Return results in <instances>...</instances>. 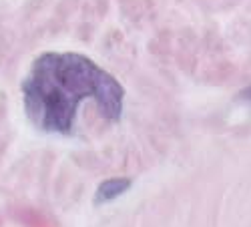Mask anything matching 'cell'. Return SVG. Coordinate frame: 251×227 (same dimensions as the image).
<instances>
[{
    "label": "cell",
    "mask_w": 251,
    "mask_h": 227,
    "mask_svg": "<svg viewBox=\"0 0 251 227\" xmlns=\"http://www.w3.org/2000/svg\"><path fill=\"white\" fill-rule=\"evenodd\" d=\"M23 97L34 127L45 133L71 135L78 105L87 99L97 102L107 121H119L125 89L85 54L45 52L23 80Z\"/></svg>",
    "instance_id": "cell-1"
},
{
    "label": "cell",
    "mask_w": 251,
    "mask_h": 227,
    "mask_svg": "<svg viewBox=\"0 0 251 227\" xmlns=\"http://www.w3.org/2000/svg\"><path fill=\"white\" fill-rule=\"evenodd\" d=\"M129 187H131V179H127V177H113V179H107V181H102V183L99 185L95 199H97V203L113 201V199H117L119 195H123Z\"/></svg>",
    "instance_id": "cell-2"
},
{
    "label": "cell",
    "mask_w": 251,
    "mask_h": 227,
    "mask_svg": "<svg viewBox=\"0 0 251 227\" xmlns=\"http://www.w3.org/2000/svg\"><path fill=\"white\" fill-rule=\"evenodd\" d=\"M243 97H245V99H251V87H249V89L243 93Z\"/></svg>",
    "instance_id": "cell-3"
}]
</instances>
